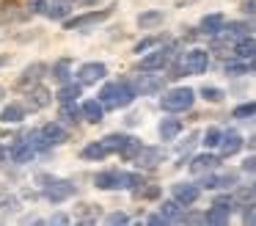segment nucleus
<instances>
[{
    "mask_svg": "<svg viewBox=\"0 0 256 226\" xmlns=\"http://www.w3.org/2000/svg\"><path fill=\"white\" fill-rule=\"evenodd\" d=\"M135 97H138V91H135V86L127 80L108 83L100 91V102L105 105V110H122V108H127V105H132Z\"/></svg>",
    "mask_w": 256,
    "mask_h": 226,
    "instance_id": "nucleus-1",
    "label": "nucleus"
},
{
    "mask_svg": "<svg viewBox=\"0 0 256 226\" xmlns=\"http://www.w3.org/2000/svg\"><path fill=\"white\" fill-rule=\"evenodd\" d=\"M193 99H196L193 88H171V91L160 99V108L166 110V113H182V110L193 108Z\"/></svg>",
    "mask_w": 256,
    "mask_h": 226,
    "instance_id": "nucleus-2",
    "label": "nucleus"
},
{
    "mask_svg": "<svg viewBox=\"0 0 256 226\" xmlns=\"http://www.w3.org/2000/svg\"><path fill=\"white\" fill-rule=\"evenodd\" d=\"M113 9H116V6L102 9V11H88V14H80V17H74V20H64V28H66V31H88V28H96L113 14Z\"/></svg>",
    "mask_w": 256,
    "mask_h": 226,
    "instance_id": "nucleus-3",
    "label": "nucleus"
},
{
    "mask_svg": "<svg viewBox=\"0 0 256 226\" xmlns=\"http://www.w3.org/2000/svg\"><path fill=\"white\" fill-rule=\"evenodd\" d=\"M42 182H44V196L50 198V201L61 204L66 201V198L74 196V185L69 179H52V176H39Z\"/></svg>",
    "mask_w": 256,
    "mask_h": 226,
    "instance_id": "nucleus-4",
    "label": "nucleus"
},
{
    "mask_svg": "<svg viewBox=\"0 0 256 226\" xmlns=\"http://www.w3.org/2000/svg\"><path fill=\"white\" fill-rule=\"evenodd\" d=\"M171 61H174L171 47L152 50V53H146L144 58L138 61V72H160V69H166V66L171 64Z\"/></svg>",
    "mask_w": 256,
    "mask_h": 226,
    "instance_id": "nucleus-5",
    "label": "nucleus"
},
{
    "mask_svg": "<svg viewBox=\"0 0 256 226\" xmlns=\"http://www.w3.org/2000/svg\"><path fill=\"white\" fill-rule=\"evenodd\" d=\"M166 157H168V152L162 146H144L132 163L138 165V168H157L160 163H166Z\"/></svg>",
    "mask_w": 256,
    "mask_h": 226,
    "instance_id": "nucleus-6",
    "label": "nucleus"
},
{
    "mask_svg": "<svg viewBox=\"0 0 256 226\" xmlns=\"http://www.w3.org/2000/svg\"><path fill=\"white\" fill-rule=\"evenodd\" d=\"M105 75H108V66L100 64V61H91V64H83L78 69V83H83V86H94V83H100Z\"/></svg>",
    "mask_w": 256,
    "mask_h": 226,
    "instance_id": "nucleus-7",
    "label": "nucleus"
},
{
    "mask_svg": "<svg viewBox=\"0 0 256 226\" xmlns=\"http://www.w3.org/2000/svg\"><path fill=\"white\" fill-rule=\"evenodd\" d=\"M52 102V94L47 91L44 86H34V88H28V91H25V108L28 110H44L47 105Z\"/></svg>",
    "mask_w": 256,
    "mask_h": 226,
    "instance_id": "nucleus-8",
    "label": "nucleus"
},
{
    "mask_svg": "<svg viewBox=\"0 0 256 226\" xmlns=\"http://www.w3.org/2000/svg\"><path fill=\"white\" fill-rule=\"evenodd\" d=\"M184 66H188L190 75H204L206 66H210V53L201 47H193L190 53H184Z\"/></svg>",
    "mask_w": 256,
    "mask_h": 226,
    "instance_id": "nucleus-9",
    "label": "nucleus"
},
{
    "mask_svg": "<svg viewBox=\"0 0 256 226\" xmlns=\"http://www.w3.org/2000/svg\"><path fill=\"white\" fill-rule=\"evenodd\" d=\"M132 86H135V91H138V97H144V94H157V91H162V86H166V77L146 72V75H138V80H135Z\"/></svg>",
    "mask_w": 256,
    "mask_h": 226,
    "instance_id": "nucleus-10",
    "label": "nucleus"
},
{
    "mask_svg": "<svg viewBox=\"0 0 256 226\" xmlns=\"http://www.w3.org/2000/svg\"><path fill=\"white\" fill-rule=\"evenodd\" d=\"M171 193H174V198H176L182 207H190V204H196L198 201V196H201V185H190V182H176V185L171 187Z\"/></svg>",
    "mask_w": 256,
    "mask_h": 226,
    "instance_id": "nucleus-11",
    "label": "nucleus"
},
{
    "mask_svg": "<svg viewBox=\"0 0 256 226\" xmlns=\"http://www.w3.org/2000/svg\"><path fill=\"white\" fill-rule=\"evenodd\" d=\"M44 72H47L44 64H30L28 69H25L22 75L17 77V88H20V91H28V88L39 86V80L44 77Z\"/></svg>",
    "mask_w": 256,
    "mask_h": 226,
    "instance_id": "nucleus-12",
    "label": "nucleus"
},
{
    "mask_svg": "<svg viewBox=\"0 0 256 226\" xmlns=\"http://www.w3.org/2000/svg\"><path fill=\"white\" fill-rule=\"evenodd\" d=\"M218 165H220V157L212 152H204V154H196L193 160H190V174H210V171H215Z\"/></svg>",
    "mask_w": 256,
    "mask_h": 226,
    "instance_id": "nucleus-13",
    "label": "nucleus"
},
{
    "mask_svg": "<svg viewBox=\"0 0 256 226\" xmlns=\"http://www.w3.org/2000/svg\"><path fill=\"white\" fill-rule=\"evenodd\" d=\"M242 146H245V141H242V135H240V132H223L218 152H220V157H232V154H237Z\"/></svg>",
    "mask_w": 256,
    "mask_h": 226,
    "instance_id": "nucleus-14",
    "label": "nucleus"
},
{
    "mask_svg": "<svg viewBox=\"0 0 256 226\" xmlns=\"http://www.w3.org/2000/svg\"><path fill=\"white\" fill-rule=\"evenodd\" d=\"M94 185L100 190H122L124 182H122V171H102V174L94 176Z\"/></svg>",
    "mask_w": 256,
    "mask_h": 226,
    "instance_id": "nucleus-15",
    "label": "nucleus"
},
{
    "mask_svg": "<svg viewBox=\"0 0 256 226\" xmlns=\"http://www.w3.org/2000/svg\"><path fill=\"white\" fill-rule=\"evenodd\" d=\"M34 154H36V149L30 146L28 138H20V141L8 149V157H12L14 163H28V160H34Z\"/></svg>",
    "mask_w": 256,
    "mask_h": 226,
    "instance_id": "nucleus-16",
    "label": "nucleus"
},
{
    "mask_svg": "<svg viewBox=\"0 0 256 226\" xmlns=\"http://www.w3.org/2000/svg\"><path fill=\"white\" fill-rule=\"evenodd\" d=\"M42 135H44L47 146H58V143L66 141V130L61 127V121H47V124L42 127Z\"/></svg>",
    "mask_w": 256,
    "mask_h": 226,
    "instance_id": "nucleus-17",
    "label": "nucleus"
},
{
    "mask_svg": "<svg viewBox=\"0 0 256 226\" xmlns=\"http://www.w3.org/2000/svg\"><path fill=\"white\" fill-rule=\"evenodd\" d=\"M80 110H83V119L88 121V124H100L102 116H105V105H102L100 99H86V102L80 105Z\"/></svg>",
    "mask_w": 256,
    "mask_h": 226,
    "instance_id": "nucleus-18",
    "label": "nucleus"
},
{
    "mask_svg": "<svg viewBox=\"0 0 256 226\" xmlns=\"http://www.w3.org/2000/svg\"><path fill=\"white\" fill-rule=\"evenodd\" d=\"M72 3L74 0H47V11L44 17H50V20H66L69 11H72Z\"/></svg>",
    "mask_w": 256,
    "mask_h": 226,
    "instance_id": "nucleus-19",
    "label": "nucleus"
},
{
    "mask_svg": "<svg viewBox=\"0 0 256 226\" xmlns=\"http://www.w3.org/2000/svg\"><path fill=\"white\" fill-rule=\"evenodd\" d=\"M223 22H226V20H223V14H218V11H215V14H206L204 20L198 22V33H204V36L212 39V36H218V33H220Z\"/></svg>",
    "mask_w": 256,
    "mask_h": 226,
    "instance_id": "nucleus-20",
    "label": "nucleus"
},
{
    "mask_svg": "<svg viewBox=\"0 0 256 226\" xmlns=\"http://www.w3.org/2000/svg\"><path fill=\"white\" fill-rule=\"evenodd\" d=\"M25 105H20V102H8L6 108L0 110V121L3 124H20V121L25 119Z\"/></svg>",
    "mask_w": 256,
    "mask_h": 226,
    "instance_id": "nucleus-21",
    "label": "nucleus"
},
{
    "mask_svg": "<svg viewBox=\"0 0 256 226\" xmlns=\"http://www.w3.org/2000/svg\"><path fill=\"white\" fill-rule=\"evenodd\" d=\"M83 94V83H64L58 88V105L61 102H78V97Z\"/></svg>",
    "mask_w": 256,
    "mask_h": 226,
    "instance_id": "nucleus-22",
    "label": "nucleus"
},
{
    "mask_svg": "<svg viewBox=\"0 0 256 226\" xmlns=\"http://www.w3.org/2000/svg\"><path fill=\"white\" fill-rule=\"evenodd\" d=\"M162 22H166V11H144V14H138V28H144V31H152Z\"/></svg>",
    "mask_w": 256,
    "mask_h": 226,
    "instance_id": "nucleus-23",
    "label": "nucleus"
},
{
    "mask_svg": "<svg viewBox=\"0 0 256 226\" xmlns=\"http://www.w3.org/2000/svg\"><path fill=\"white\" fill-rule=\"evenodd\" d=\"M52 77H56V83H61V86L72 80V61L69 58L56 61V64H52Z\"/></svg>",
    "mask_w": 256,
    "mask_h": 226,
    "instance_id": "nucleus-24",
    "label": "nucleus"
},
{
    "mask_svg": "<svg viewBox=\"0 0 256 226\" xmlns=\"http://www.w3.org/2000/svg\"><path fill=\"white\" fill-rule=\"evenodd\" d=\"M140 149H144L140 138L127 135V141H124V146H122V152H118V157H122V160H130V163H132V160L138 157V152H140Z\"/></svg>",
    "mask_w": 256,
    "mask_h": 226,
    "instance_id": "nucleus-25",
    "label": "nucleus"
},
{
    "mask_svg": "<svg viewBox=\"0 0 256 226\" xmlns=\"http://www.w3.org/2000/svg\"><path fill=\"white\" fill-rule=\"evenodd\" d=\"M83 160H105L108 154H110V149L105 146L102 141H94V143H88V146H83Z\"/></svg>",
    "mask_w": 256,
    "mask_h": 226,
    "instance_id": "nucleus-26",
    "label": "nucleus"
},
{
    "mask_svg": "<svg viewBox=\"0 0 256 226\" xmlns=\"http://www.w3.org/2000/svg\"><path fill=\"white\" fill-rule=\"evenodd\" d=\"M83 116V110L74 102H61V110H58V119L66 121V124H78V119Z\"/></svg>",
    "mask_w": 256,
    "mask_h": 226,
    "instance_id": "nucleus-27",
    "label": "nucleus"
},
{
    "mask_svg": "<svg viewBox=\"0 0 256 226\" xmlns=\"http://www.w3.org/2000/svg\"><path fill=\"white\" fill-rule=\"evenodd\" d=\"M179 132H182L179 119H162V121H160V138H162V141H174Z\"/></svg>",
    "mask_w": 256,
    "mask_h": 226,
    "instance_id": "nucleus-28",
    "label": "nucleus"
},
{
    "mask_svg": "<svg viewBox=\"0 0 256 226\" xmlns=\"http://www.w3.org/2000/svg\"><path fill=\"white\" fill-rule=\"evenodd\" d=\"M234 55H237V58H254L256 55V42L254 39H240L237 44H234Z\"/></svg>",
    "mask_w": 256,
    "mask_h": 226,
    "instance_id": "nucleus-29",
    "label": "nucleus"
},
{
    "mask_svg": "<svg viewBox=\"0 0 256 226\" xmlns=\"http://www.w3.org/2000/svg\"><path fill=\"white\" fill-rule=\"evenodd\" d=\"M160 185H149V182H144L140 187H135L132 190V196L135 198H149V201H154V198H160Z\"/></svg>",
    "mask_w": 256,
    "mask_h": 226,
    "instance_id": "nucleus-30",
    "label": "nucleus"
},
{
    "mask_svg": "<svg viewBox=\"0 0 256 226\" xmlns=\"http://www.w3.org/2000/svg\"><path fill=\"white\" fill-rule=\"evenodd\" d=\"M78 220L80 223H94V220H100V207L96 204H83L78 209Z\"/></svg>",
    "mask_w": 256,
    "mask_h": 226,
    "instance_id": "nucleus-31",
    "label": "nucleus"
},
{
    "mask_svg": "<svg viewBox=\"0 0 256 226\" xmlns=\"http://www.w3.org/2000/svg\"><path fill=\"white\" fill-rule=\"evenodd\" d=\"M124 141H127V135H124V132H110V135L102 138V143H105V146L110 149V154H118V152H122Z\"/></svg>",
    "mask_w": 256,
    "mask_h": 226,
    "instance_id": "nucleus-32",
    "label": "nucleus"
},
{
    "mask_svg": "<svg viewBox=\"0 0 256 226\" xmlns=\"http://www.w3.org/2000/svg\"><path fill=\"white\" fill-rule=\"evenodd\" d=\"M160 212L166 215L168 220H179V218H182V204H179L176 198H171V201H162Z\"/></svg>",
    "mask_w": 256,
    "mask_h": 226,
    "instance_id": "nucleus-33",
    "label": "nucleus"
},
{
    "mask_svg": "<svg viewBox=\"0 0 256 226\" xmlns=\"http://www.w3.org/2000/svg\"><path fill=\"white\" fill-rule=\"evenodd\" d=\"M210 207H215V209H220V212L232 215V209L237 207V198H234V196H218V198H212Z\"/></svg>",
    "mask_w": 256,
    "mask_h": 226,
    "instance_id": "nucleus-34",
    "label": "nucleus"
},
{
    "mask_svg": "<svg viewBox=\"0 0 256 226\" xmlns=\"http://www.w3.org/2000/svg\"><path fill=\"white\" fill-rule=\"evenodd\" d=\"M220 138H223V132L218 130V127H210V130L204 132V141H201V143H204L206 149H218V146H220Z\"/></svg>",
    "mask_w": 256,
    "mask_h": 226,
    "instance_id": "nucleus-35",
    "label": "nucleus"
},
{
    "mask_svg": "<svg viewBox=\"0 0 256 226\" xmlns=\"http://www.w3.org/2000/svg\"><path fill=\"white\" fill-rule=\"evenodd\" d=\"M232 116H234V119H250V116H256V102H245V105H237Z\"/></svg>",
    "mask_w": 256,
    "mask_h": 226,
    "instance_id": "nucleus-36",
    "label": "nucleus"
},
{
    "mask_svg": "<svg viewBox=\"0 0 256 226\" xmlns=\"http://www.w3.org/2000/svg\"><path fill=\"white\" fill-rule=\"evenodd\" d=\"M201 97H204L206 102H220L223 91H220V88H215V86H204V88H201Z\"/></svg>",
    "mask_w": 256,
    "mask_h": 226,
    "instance_id": "nucleus-37",
    "label": "nucleus"
},
{
    "mask_svg": "<svg viewBox=\"0 0 256 226\" xmlns=\"http://www.w3.org/2000/svg\"><path fill=\"white\" fill-rule=\"evenodd\" d=\"M226 220H228V215L215 209V207H210V212L204 215V223H226Z\"/></svg>",
    "mask_w": 256,
    "mask_h": 226,
    "instance_id": "nucleus-38",
    "label": "nucleus"
},
{
    "mask_svg": "<svg viewBox=\"0 0 256 226\" xmlns=\"http://www.w3.org/2000/svg\"><path fill=\"white\" fill-rule=\"evenodd\" d=\"M160 42H162V36H146L144 42L135 44V53H146V50H152L154 44H160Z\"/></svg>",
    "mask_w": 256,
    "mask_h": 226,
    "instance_id": "nucleus-39",
    "label": "nucleus"
},
{
    "mask_svg": "<svg viewBox=\"0 0 256 226\" xmlns=\"http://www.w3.org/2000/svg\"><path fill=\"white\" fill-rule=\"evenodd\" d=\"M248 69H250V64H240V61H232V64H226V75H232V77L245 75Z\"/></svg>",
    "mask_w": 256,
    "mask_h": 226,
    "instance_id": "nucleus-40",
    "label": "nucleus"
},
{
    "mask_svg": "<svg viewBox=\"0 0 256 226\" xmlns=\"http://www.w3.org/2000/svg\"><path fill=\"white\" fill-rule=\"evenodd\" d=\"M237 185V174H220L218 176V190H223V187H234Z\"/></svg>",
    "mask_w": 256,
    "mask_h": 226,
    "instance_id": "nucleus-41",
    "label": "nucleus"
},
{
    "mask_svg": "<svg viewBox=\"0 0 256 226\" xmlns=\"http://www.w3.org/2000/svg\"><path fill=\"white\" fill-rule=\"evenodd\" d=\"M47 0H28V14H44Z\"/></svg>",
    "mask_w": 256,
    "mask_h": 226,
    "instance_id": "nucleus-42",
    "label": "nucleus"
},
{
    "mask_svg": "<svg viewBox=\"0 0 256 226\" xmlns=\"http://www.w3.org/2000/svg\"><path fill=\"white\" fill-rule=\"evenodd\" d=\"M108 223H113V226L130 223V215H127V212H113V215H108Z\"/></svg>",
    "mask_w": 256,
    "mask_h": 226,
    "instance_id": "nucleus-43",
    "label": "nucleus"
},
{
    "mask_svg": "<svg viewBox=\"0 0 256 226\" xmlns=\"http://www.w3.org/2000/svg\"><path fill=\"white\" fill-rule=\"evenodd\" d=\"M242 220H245V223H256V204H245Z\"/></svg>",
    "mask_w": 256,
    "mask_h": 226,
    "instance_id": "nucleus-44",
    "label": "nucleus"
},
{
    "mask_svg": "<svg viewBox=\"0 0 256 226\" xmlns=\"http://www.w3.org/2000/svg\"><path fill=\"white\" fill-rule=\"evenodd\" d=\"M242 171H248V174H256V154H250L248 160H242Z\"/></svg>",
    "mask_w": 256,
    "mask_h": 226,
    "instance_id": "nucleus-45",
    "label": "nucleus"
},
{
    "mask_svg": "<svg viewBox=\"0 0 256 226\" xmlns=\"http://www.w3.org/2000/svg\"><path fill=\"white\" fill-rule=\"evenodd\" d=\"M47 223H69V215L56 212V215H50V218H47Z\"/></svg>",
    "mask_w": 256,
    "mask_h": 226,
    "instance_id": "nucleus-46",
    "label": "nucleus"
},
{
    "mask_svg": "<svg viewBox=\"0 0 256 226\" xmlns=\"http://www.w3.org/2000/svg\"><path fill=\"white\" fill-rule=\"evenodd\" d=\"M240 9L245 11V14H256V0H242V6Z\"/></svg>",
    "mask_w": 256,
    "mask_h": 226,
    "instance_id": "nucleus-47",
    "label": "nucleus"
},
{
    "mask_svg": "<svg viewBox=\"0 0 256 226\" xmlns=\"http://www.w3.org/2000/svg\"><path fill=\"white\" fill-rule=\"evenodd\" d=\"M146 220H149V223H154V226H162V223H168V218H166V215H149V218H146Z\"/></svg>",
    "mask_w": 256,
    "mask_h": 226,
    "instance_id": "nucleus-48",
    "label": "nucleus"
},
{
    "mask_svg": "<svg viewBox=\"0 0 256 226\" xmlns=\"http://www.w3.org/2000/svg\"><path fill=\"white\" fill-rule=\"evenodd\" d=\"M74 3H80V6H96L100 0H74Z\"/></svg>",
    "mask_w": 256,
    "mask_h": 226,
    "instance_id": "nucleus-49",
    "label": "nucleus"
},
{
    "mask_svg": "<svg viewBox=\"0 0 256 226\" xmlns=\"http://www.w3.org/2000/svg\"><path fill=\"white\" fill-rule=\"evenodd\" d=\"M6 157H8V149H6V146H0V163H3Z\"/></svg>",
    "mask_w": 256,
    "mask_h": 226,
    "instance_id": "nucleus-50",
    "label": "nucleus"
},
{
    "mask_svg": "<svg viewBox=\"0 0 256 226\" xmlns=\"http://www.w3.org/2000/svg\"><path fill=\"white\" fill-rule=\"evenodd\" d=\"M8 64V55H0V66H6Z\"/></svg>",
    "mask_w": 256,
    "mask_h": 226,
    "instance_id": "nucleus-51",
    "label": "nucleus"
},
{
    "mask_svg": "<svg viewBox=\"0 0 256 226\" xmlns=\"http://www.w3.org/2000/svg\"><path fill=\"white\" fill-rule=\"evenodd\" d=\"M248 143H250V149H254V152H256V135H254V138H250V141H248Z\"/></svg>",
    "mask_w": 256,
    "mask_h": 226,
    "instance_id": "nucleus-52",
    "label": "nucleus"
},
{
    "mask_svg": "<svg viewBox=\"0 0 256 226\" xmlns=\"http://www.w3.org/2000/svg\"><path fill=\"white\" fill-rule=\"evenodd\" d=\"M179 6H184V3H196V0H176Z\"/></svg>",
    "mask_w": 256,
    "mask_h": 226,
    "instance_id": "nucleus-53",
    "label": "nucleus"
},
{
    "mask_svg": "<svg viewBox=\"0 0 256 226\" xmlns=\"http://www.w3.org/2000/svg\"><path fill=\"white\" fill-rule=\"evenodd\" d=\"M250 69H256V55H254V58H250Z\"/></svg>",
    "mask_w": 256,
    "mask_h": 226,
    "instance_id": "nucleus-54",
    "label": "nucleus"
},
{
    "mask_svg": "<svg viewBox=\"0 0 256 226\" xmlns=\"http://www.w3.org/2000/svg\"><path fill=\"white\" fill-rule=\"evenodd\" d=\"M3 97H6V91H3V88H0V102H3Z\"/></svg>",
    "mask_w": 256,
    "mask_h": 226,
    "instance_id": "nucleus-55",
    "label": "nucleus"
},
{
    "mask_svg": "<svg viewBox=\"0 0 256 226\" xmlns=\"http://www.w3.org/2000/svg\"><path fill=\"white\" fill-rule=\"evenodd\" d=\"M254 193H256V182H254Z\"/></svg>",
    "mask_w": 256,
    "mask_h": 226,
    "instance_id": "nucleus-56",
    "label": "nucleus"
}]
</instances>
